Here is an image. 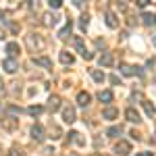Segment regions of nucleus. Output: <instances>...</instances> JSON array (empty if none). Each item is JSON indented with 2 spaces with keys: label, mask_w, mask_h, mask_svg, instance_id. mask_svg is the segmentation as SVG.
Masks as SVG:
<instances>
[{
  "label": "nucleus",
  "mask_w": 156,
  "mask_h": 156,
  "mask_svg": "<svg viewBox=\"0 0 156 156\" xmlns=\"http://www.w3.org/2000/svg\"><path fill=\"white\" fill-rule=\"evenodd\" d=\"M0 90H2V83H0Z\"/></svg>",
  "instance_id": "c9c22d12"
},
{
  "label": "nucleus",
  "mask_w": 156,
  "mask_h": 156,
  "mask_svg": "<svg viewBox=\"0 0 156 156\" xmlns=\"http://www.w3.org/2000/svg\"><path fill=\"white\" fill-rule=\"evenodd\" d=\"M34 65H40L44 69H52V60L46 58V56H34Z\"/></svg>",
  "instance_id": "1a4fd4ad"
},
{
  "label": "nucleus",
  "mask_w": 156,
  "mask_h": 156,
  "mask_svg": "<svg viewBox=\"0 0 156 156\" xmlns=\"http://www.w3.org/2000/svg\"><path fill=\"white\" fill-rule=\"evenodd\" d=\"M42 19H44V25H48V27H50V25H56V17L50 15V12H48V15H44Z\"/></svg>",
  "instance_id": "b1692460"
},
{
  "label": "nucleus",
  "mask_w": 156,
  "mask_h": 156,
  "mask_svg": "<svg viewBox=\"0 0 156 156\" xmlns=\"http://www.w3.org/2000/svg\"><path fill=\"white\" fill-rule=\"evenodd\" d=\"M125 117H127V121H131V123H140V112L135 110V108H127L125 110Z\"/></svg>",
  "instance_id": "9b49d317"
},
{
  "label": "nucleus",
  "mask_w": 156,
  "mask_h": 156,
  "mask_svg": "<svg viewBox=\"0 0 156 156\" xmlns=\"http://www.w3.org/2000/svg\"><path fill=\"white\" fill-rule=\"evenodd\" d=\"M90 100H92V96H90V94H87V92H79V94H77V104H79V106H87V104H90Z\"/></svg>",
  "instance_id": "f8f14e48"
},
{
  "label": "nucleus",
  "mask_w": 156,
  "mask_h": 156,
  "mask_svg": "<svg viewBox=\"0 0 156 156\" xmlns=\"http://www.w3.org/2000/svg\"><path fill=\"white\" fill-rule=\"evenodd\" d=\"M25 42H27V46H29V50H42L44 46H46V42L42 40L40 36H36V34H31V36L25 37Z\"/></svg>",
  "instance_id": "f03ea898"
},
{
  "label": "nucleus",
  "mask_w": 156,
  "mask_h": 156,
  "mask_svg": "<svg viewBox=\"0 0 156 156\" xmlns=\"http://www.w3.org/2000/svg\"><path fill=\"white\" fill-rule=\"evenodd\" d=\"M115 62V56H112V52H104L102 56H100V65L102 67H110Z\"/></svg>",
  "instance_id": "ddd939ff"
},
{
  "label": "nucleus",
  "mask_w": 156,
  "mask_h": 156,
  "mask_svg": "<svg viewBox=\"0 0 156 156\" xmlns=\"http://www.w3.org/2000/svg\"><path fill=\"white\" fill-rule=\"evenodd\" d=\"M2 19H4V15H2V11H0V21H2Z\"/></svg>",
  "instance_id": "473e14b6"
},
{
  "label": "nucleus",
  "mask_w": 156,
  "mask_h": 156,
  "mask_svg": "<svg viewBox=\"0 0 156 156\" xmlns=\"http://www.w3.org/2000/svg\"><path fill=\"white\" fill-rule=\"evenodd\" d=\"M98 100L104 102V104H110V102H112V92H110V90H102V92L98 94Z\"/></svg>",
  "instance_id": "4468645a"
},
{
  "label": "nucleus",
  "mask_w": 156,
  "mask_h": 156,
  "mask_svg": "<svg viewBox=\"0 0 156 156\" xmlns=\"http://www.w3.org/2000/svg\"><path fill=\"white\" fill-rule=\"evenodd\" d=\"M42 110H44V106H40V104H36V106H29V108H27V112H29L31 117H37V115H42Z\"/></svg>",
  "instance_id": "5701e85b"
},
{
  "label": "nucleus",
  "mask_w": 156,
  "mask_h": 156,
  "mask_svg": "<svg viewBox=\"0 0 156 156\" xmlns=\"http://www.w3.org/2000/svg\"><path fill=\"white\" fill-rule=\"evenodd\" d=\"M71 27H73V23H71V21H67V25H65V27L58 31V37H60V40H65V37L71 36Z\"/></svg>",
  "instance_id": "6ab92c4d"
},
{
  "label": "nucleus",
  "mask_w": 156,
  "mask_h": 156,
  "mask_svg": "<svg viewBox=\"0 0 156 156\" xmlns=\"http://www.w3.org/2000/svg\"><path fill=\"white\" fill-rule=\"evenodd\" d=\"M75 119H77V117H75V108L73 106H65L62 108V121H65V123H73Z\"/></svg>",
  "instance_id": "0eeeda50"
},
{
  "label": "nucleus",
  "mask_w": 156,
  "mask_h": 156,
  "mask_svg": "<svg viewBox=\"0 0 156 156\" xmlns=\"http://www.w3.org/2000/svg\"><path fill=\"white\" fill-rule=\"evenodd\" d=\"M115 152H117L119 156H127L129 152H131V144L125 142V140H119V142L115 144Z\"/></svg>",
  "instance_id": "7ed1b4c3"
},
{
  "label": "nucleus",
  "mask_w": 156,
  "mask_h": 156,
  "mask_svg": "<svg viewBox=\"0 0 156 156\" xmlns=\"http://www.w3.org/2000/svg\"><path fill=\"white\" fill-rule=\"evenodd\" d=\"M110 81H112V83H121V79H119V75H112V77H110Z\"/></svg>",
  "instance_id": "7c9ffc66"
},
{
  "label": "nucleus",
  "mask_w": 156,
  "mask_h": 156,
  "mask_svg": "<svg viewBox=\"0 0 156 156\" xmlns=\"http://www.w3.org/2000/svg\"><path fill=\"white\" fill-rule=\"evenodd\" d=\"M69 135H71V140H73V142H75V144L83 146V140L79 137V133H77V131H71V133H69Z\"/></svg>",
  "instance_id": "393cba45"
},
{
  "label": "nucleus",
  "mask_w": 156,
  "mask_h": 156,
  "mask_svg": "<svg viewBox=\"0 0 156 156\" xmlns=\"http://www.w3.org/2000/svg\"><path fill=\"white\" fill-rule=\"evenodd\" d=\"M121 73H123V75H137V67H129V65H121Z\"/></svg>",
  "instance_id": "aec40b11"
},
{
  "label": "nucleus",
  "mask_w": 156,
  "mask_h": 156,
  "mask_svg": "<svg viewBox=\"0 0 156 156\" xmlns=\"http://www.w3.org/2000/svg\"><path fill=\"white\" fill-rule=\"evenodd\" d=\"M148 2H150V0H137V6H140V9H146Z\"/></svg>",
  "instance_id": "c85d7f7f"
},
{
  "label": "nucleus",
  "mask_w": 156,
  "mask_h": 156,
  "mask_svg": "<svg viewBox=\"0 0 156 156\" xmlns=\"http://www.w3.org/2000/svg\"><path fill=\"white\" fill-rule=\"evenodd\" d=\"M6 156H21V152H19V150H17V148H12L11 152H9V154Z\"/></svg>",
  "instance_id": "c756f323"
},
{
  "label": "nucleus",
  "mask_w": 156,
  "mask_h": 156,
  "mask_svg": "<svg viewBox=\"0 0 156 156\" xmlns=\"http://www.w3.org/2000/svg\"><path fill=\"white\" fill-rule=\"evenodd\" d=\"M137 156H152V152H140Z\"/></svg>",
  "instance_id": "2f4dec72"
},
{
  "label": "nucleus",
  "mask_w": 156,
  "mask_h": 156,
  "mask_svg": "<svg viewBox=\"0 0 156 156\" xmlns=\"http://www.w3.org/2000/svg\"><path fill=\"white\" fill-rule=\"evenodd\" d=\"M73 46H75V50H77V52H79V54H81V56H83L85 60L94 58V54H92V52H87V48L83 46V40H81L79 36H75V37H73Z\"/></svg>",
  "instance_id": "f257e3e1"
},
{
  "label": "nucleus",
  "mask_w": 156,
  "mask_h": 156,
  "mask_svg": "<svg viewBox=\"0 0 156 156\" xmlns=\"http://www.w3.org/2000/svg\"><path fill=\"white\" fill-rule=\"evenodd\" d=\"M2 37H4V31H0V40H2Z\"/></svg>",
  "instance_id": "72a5a7b5"
},
{
  "label": "nucleus",
  "mask_w": 156,
  "mask_h": 156,
  "mask_svg": "<svg viewBox=\"0 0 156 156\" xmlns=\"http://www.w3.org/2000/svg\"><path fill=\"white\" fill-rule=\"evenodd\" d=\"M142 104H144V110H146V115H148L150 119H154V117H156V108H154V104H150L148 100H144Z\"/></svg>",
  "instance_id": "dca6fc26"
},
{
  "label": "nucleus",
  "mask_w": 156,
  "mask_h": 156,
  "mask_svg": "<svg viewBox=\"0 0 156 156\" xmlns=\"http://www.w3.org/2000/svg\"><path fill=\"white\" fill-rule=\"evenodd\" d=\"M121 133H123L121 125H112V127H108V129H106V135H108V137H119Z\"/></svg>",
  "instance_id": "f3484780"
},
{
  "label": "nucleus",
  "mask_w": 156,
  "mask_h": 156,
  "mask_svg": "<svg viewBox=\"0 0 156 156\" xmlns=\"http://www.w3.org/2000/svg\"><path fill=\"white\" fill-rule=\"evenodd\" d=\"M60 4H62V0H48L50 9H60Z\"/></svg>",
  "instance_id": "bb28decb"
},
{
  "label": "nucleus",
  "mask_w": 156,
  "mask_h": 156,
  "mask_svg": "<svg viewBox=\"0 0 156 156\" xmlns=\"http://www.w3.org/2000/svg\"><path fill=\"white\" fill-rule=\"evenodd\" d=\"M48 108L52 110V112H56V110L60 108V98L56 96V94H54V96H50V100H48Z\"/></svg>",
  "instance_id": "2eb2a0df"
},
{
  "label": "nucleus",
  "mask_w": 156,
  "mask_h": 156,
  "mask_svg": "<svg viewBox=\"0 0 156 156\" xmlns=\"http://www.w3.org/2000/svg\"><path fill=\"white\" fill-rule=\"evenodd\" d=\"M90 23V15H81V19H79V25H81V29H85Z\"/></svg>",
  "instance_id": "a878e982"
},
{
  "label": "nucleus",
  "mask_w": 156,
  "mask_h": 156,
  "mask_svg": "<svg viewBox=\"0 0 156 156\" xmlns=\"http://www.w3.org/2000/svg\"><path fill=\"white\" fill-rule=\"evenodd\" d=\"M102 117L108 119V121H112V119H117V117H119V110H117L115 106H106L104 110H102Z\"/></svg>",
  "instance_id": "6e6552de"
},
{
  "label": "nucleus",
  "mask_w": 156,
  "mask_h": 156,
  "mask_svg": "<svg viewBox=\"0 0 156 156\" xmlns=\"http://www.w3.org/2000/svg\"><path fill=\"white\" fill-rule=\"evenodd\" d=\"M2 69H4L6 73H15L17 69H19V65H17L15 58H4L2 60Z\"/></svg>",
  "instance_id": "423d86ee"
},
{
  "label": "nucleus",
  "mask_w": 156,
  "mask_h": 156,
  "mask_svg": "<svg viewBox=\"0 0 156 156\" xmlns=\"http://www.w3.org/2000/svg\"><path fill=\"white\" fill-rule=\"evenodd\" d=\"M6 54H9V58H15L19 54V44L17 42H9L6 44Z\"/></svg>",
  "instance_id": "9d476101"
},
{
  "label": "nucleus",
  "mask_w": 156,
  "mask_h": 156,
  "mask_svg": "<svg viewBox=\"0 0 156 156\" xmlns=\"http://www.w3.org/2000/svg\"><path fill=\"white\" fill-rule=\"evenodd\" d=\"M92 79H94V81H98V83H102V81L106 79V75H104L102 71H98V69H94V71H92Z\"/></svg>",
  "instance_id": "412c9836"
},
{
  "label": "nucleus",
  "mask_w": 156,
  "mask_h": 156,
  "mask_svg": "<svg viewBox=\"0 0 156 156\" xmlns=\"http://www.w3.org/2000/svg\"><path fill=\"white\" fill-rule=\"evenodd\" d=\"M94 156H102V154H94Z\"/></svg>",
  "instance_id": "f704fd0d"
},
{
  "label": "nucleus",
  "mask_w": 156,
  "mask_h": 156,
  "mask_svg": "<svg viewBox=\"0 0 156 156\" xmlns=\"http://www.w3.org/2000/svg\"><path fill=\"white\" fill-rule=\"evenodd\" d=\"M104 19H106V25L110 27V29H117V27H119V19H117V15H115L112 11H106Z\"/></svg>",
  "instance_id": "39448f33"
},
{
  "label": "nucleus",
  "mask_w": 156,
  "mask_h": 156,
  "mask_svg": "<svg viewBox=\"0 0 156 156\" xmlns=\"http://www.w3.org/2000/svg\"><path fill=\"white\" fill-rule=\"evenodd\" d=\"M60 62H62V65H73L75 58H73L71 52H67V50H65V52H60Z\"/></svg>",
  "instance_id": "a211bd4d"
},
{
  "label": "nucleus",
  "mask_w": 156,
  "mask_h": 156,
  "mask_svg": "<svg viewBox=\"0 0 156 156\" xmlns=\"http://www.w3.org/2000/svg\"><path fill=\"white\" fill-rule=\"evenodd\" d=\"M9 112H11V115H21V108H17V106H9Z\"/></svg>",
  "instance_id": "cd10ccee"
},
{
  "label": "nucleus",
  "mask_w": 156,
  "mask_h": 156,
  "mask_svg": "<svg viewBox=\"0 0 156 156\" xmlns=\"http://www.w3.org/2000/svg\"><path fill=\"white\" fill-rule=\"evenodd\" d=\"M31 137H34L36 142H44V137H46V135H44V127L36 123V125L31 127Z\"/></svg>",
  "instance_id": "20e7f679"
},
{
  "label": "nucleus",
  "mask_w": 156,
  "mask_h": 156,
  "mask_svg": "<svg viewBox=\"0 0 156 156\" xmlns=\"http://www.w3.org/2000/svg\"><path fill=\"white\" fill-rule=\"evenodd\" d=\"M142 19H144L146 25H154L156 23V15H152V12H144V15H142Z\"/></svg>",
  "instance_id": "4be33fe9"
}]
</instances>
